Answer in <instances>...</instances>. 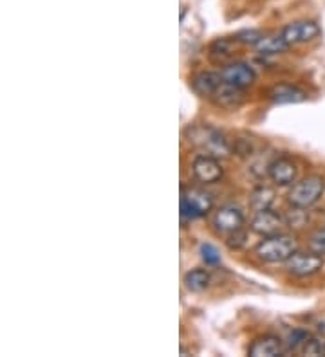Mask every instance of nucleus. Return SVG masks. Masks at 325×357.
<instances>
[{
    "mask_svg": "<svg viewBox=\"0 0 325 357\" xmlns=\"http://www.w3.org/2000/svg\"><path fill=\"white\" fill-rule=\"evenodd\" d=\"M187 134L192 146H195L203 155L224 159L230 153H233V146L230 144V141L226 139L224 135L219 130H215V128L197 125V127L188 128Z\"/></svg>",
    "mask_w": 325,
    "mask_h": 357,
    "instance_id": "nucleus-1",
    "label": "nucleus"
},
{
    "mask_svg": "<svg viewBox=\"0 0 325 357\" xmlns=\"http://www.w3.org/2000/svg\"><path fill=\"white\" fill-rule=\"evenodd\" d=\"M296 251H298V240H296V236L287 235V233L266 236L255 248L257 258L266 261V264H282V261H287L291 255H295Z\"/></svg>",
    "mask_w": 325,
    "mask_h": 357,
    "instance_id": "nucleus-2",
    "label": "nucleus"
},
{
    "mask_svg": "<svg viewBox=\"0 0 325 357\" xmlns=\"http://www.w3.org/2000/svg\"><path fill=\"white\" fill-rule=\"evenodd\" d=\"M213 197L203 188H182L181 190V218L182 222H192L203 218L212 211Z\"/></svg>",
    "mask_w": 325,
    "mask_h": 357,
    "instance_id": "nucleus-3",
    "label": "nucleus"
},
{
    "mask_svg": "<svg viewBox=\"0 0 325 357\" xmlns=\"http://www.w3.org/2000/svg\"><path fill=\"white\" fill-rule=\"evenodd\" d=\"M325 192V178L320 175H311V177L302 178L300 183L293 184L289 195V204L293 208L308 209L317 204Z\"/></svg>",
    "mask_w": 325,
    "mask_h": 357,
    "instance_id": "nucleus-4",
    "label": "nucleus"
},
{
    "mask_svg": "<svg viewBox=\"0 0 325 357\" xmlns=\"http://www.w3.org/2000/svg\"><path fill=\"white\" fill-rule=\"evenodd\" d=\"M322 267H324V257L312 253V251L311 253H300V251H296L286 261L287 273L293 276H298V278H308V276L317 275Z\"/></svg>",
    "mask_w": 325,
    "mask_h": 357,
    "instance_id": "nucleus-5",
    "label": "nucleus"
},
{
    "mask_svg": "<svg viewBox=\"0 0 325 357\" xmlns=\"http://www.w3.org/2000/svg\"><path fill=\"white\" fill-rule=\"evenodd\" d=\"M287 226V220L282 217L277 211H271V209H264V211H259L255 213L252 220V231L260 236H271L278 235L284 231V227Z\"/></svg>",
    "mask_w": 325,
    "mask_h": 357,
    "instance_id": "nucleus-6",
    "label": "nucleus"
},
{
    "mask_svg": "<svg viewBox=\"0 0 325 357\" xmlns=\"http://www.w3.org/2000/svg\"><path fill=\"white\" fill-rule=\"evenodd\" d=\"M213 226H215L217 233L226 236L231 235L235 231L243 229L244 213L233 204L222 206L215 213V217H213Z\"/></svg>",
    "mask_w": 325,
    "mask_h": 357,
    "instance_id": "nucleus-7",
    "label": "nucleus"
},
{
    "mask_svg": "<svg viewBox=\"0 0 325 357\" xmlns=\"http://www.w3.org/2000/svg\"><path fill=\"white\" fill-rule=\"evenodd\" d=\"M192 172H194V177L203 184H213L217 181H221L222 177V166L219 162V159L210 155H197L194 159V165H192Z\"/></svg>",
    "mask_w": 325,
    "mask_h": 357,
    "instance_id": "nucleus-8",
    "label": "nucleus"
},
{
    "mask_svg": "<svg viewBox=\"0 0 325 357\" xmlns=\"http://www.w3.org/2000/svg\"><path fill=\"white\" fill-rule=\"evenodd\" d=\"M298 168L296 162L287 155L273 157V161L269 165V178L278 186H289L296 181Z\"/></svg>",
    "mask_w": 325,
    "mask_h": 357,
    "instance_id": "nucleus-9",
    "label": "nucleus"
},
{
    "mask_svg": "<svg viewBox=\"0 0 325 357\" xmlns=\"http://www.w3.org/2000/svg\"><path fill=\"white\" fill-rule=\"evenodd\" d=\"M221 76L226 83H231L235 87L247 89L255 83V70L244 63V61H233V63H226L221 70Z\"/></svg>",
    "mask_w": 325,
    "mask_h": 357,
    "instance_id": "nucleus-10",
    "label": "nucleus"
},
{
    "mask_svg": "<svg viewBox=\"0 0 325 357\" xmlns=\"http://www.w3.org/2000/svg\"><path fill=\"white\" fill-rule=\"evenodd\" d=\"M280 35L291 47V45L305 44V42H311V40L317 38L320 35V27H318V24L309 22V20L308 22H293L284 27Z\"/></svg>",
    "mask_w": 325,
    "mask_h": 357,
    "instance_id": "nucleus-11",
    "label": "nucleus"
},
{
    "mask_svg": "<svg viewBox=\"0 0 325 357\" xmlns=\"http://www.w3.org/2000/svg\"><path fill=\"white\" fill-rule=\"evenodd\" d=\"M212 100L215 101L219 107H222V109L233 110V109H238V107L244 103L246 94H244V89L235 87V85H231V83L222 82L221 87L217 89V92L212 96Z\"/></svg>",
    "mask_w": 325,
    "mask_h": 357,
    "instance_id": "nucleus-12",
    "label": "nucleus"
},
{
    "mask_svg": "<svg viewBox=\"0 0 325 357\" xmlns=\"http://www.w3.org/2000/svg\"><path fill=\"white\" fill-rule=\"evenodd\" d=\"M284 352V341L277 335H262L252 343L247 354L252 357H275Z\"/></svg>",
    "mask_w": 325,
    "mask_h": 357,
    "instance_id": "nucleus-13",
    "label": "nucleus"
},
{
    "mask_svg": "<svg viewBox=\"0 0 325 357\" xmlns=\"http://www.w3.org/2000/svg\"><path fill=\"white\" fill-rule=\"evenodd\" d=\"M224 82L221 73H213V70H201L192 78V89H194L199 96L212 98L217 92V89L221 87V83Z\"/></svg>",
    "mask_w": 325,
    "mask_h": 357,
    "instance_id": "nucleus-14",
    "label": "nucleus"
},
{
    "mask_svg": "<svg viewBox=\"0 0 325 357\" xmlns=\"http://www.w3.org/2000/svg\"><path fill=\"white\" fill-rule=\"evenodd\" d=\"M269 100L277 105H287V103H302L308 100V92L302 89L289 85V83H278L269 91Z\"/></svg>",
    "mask_w": 325,
    "mask_h": 357,
    "instance_id": "nucleus-15",
    "label": "nucleus"
},
{
    "mask_svg": "<svg viewBox=\"0 0 325 357\" xmlns=\"http://www.w3.org/2000/svg\"><path fill=\"white\" fill-rule=\"evenodd\" d=\"M275 190L273 188L266 186V184H260V186L253 188V192L250 193V208L259 213V211H264V209L271 208V204L275 202Z\"/></svg>",
    "mask_w": 325,
    "mask_h": 357,
    "instance_id": "nucleus-16",
    "label": "nucleus"
},
{
    "mask_svg": "<svg viewBox=\"0 0 325 357\" xmlns=\"http://www.w3.org/2000/svg\"><path fill=\"white\" fill-rule=\"evenodd\" d=\"M233 45H235V38H219L215 40L210 47V60L215 61V63H222L226 66L228 61L231 60L233 56Z\"/></svg>",
    "mask_w": 325,
    "mask_h": 357,
    "instance_id": "nucleus-17",
    "label": "nucleus"
},
{
    "mask_svg": "<svg viewBox=\"0 0 325 357\" xmlns=\"http://www.w3.org/2000/svg\"><path fill=\"white\" fill-rule=\"evenodd\" d=\"M212 283V276L206 269H192L185 275V287L190 292H204Z\"/></svg>",
    "mask_w": 325,
    "mask_h": 357,
    "instance_id": "nucleus-18",
    "label": "nucleus"
},
{
    "mask_svg": "<svg viewBox=\"0 0 325 357\" xmlns=\"http://www.w3.org/2000/svg\"><path fill=\"white\" fill-rule=\"evenodd\" d=\"M289 45L286 44V40L282 38V35H271V36H264V38L260 40L259 44L255 45L257 51L260 54H280V52L287 51Z\"/></svg>",
    "mask_w": 325,
    "mask_h": 357,
    "instance_id": "nucleus-19",
    "label": "nucleus"
},
{
    "mask_svg": "<svg viewBox=\"0 0 325 357\" xmlns=\"http://www.w3.org/2000/svg\"><path fill=\"white\" fill-rule=\"evenodd\" d=\"M302 354L309 357L325 356V335H309V340L302 347Z\"/></svg>",
    "mask_w": 325,
    "mask_h": 357,
    "instance_id": "nucleus-20",
    "label": "nucleus"
},
{
    "mask_svg": "<svg viewBox=\"0 0 325 357\" xmlns=\"http://www.w3.org/2000/svg\"><path fill=\"white\" fill-rule=\"evenodd\" d=\"M309 340V334L305 331H302V328H296V331H293L289 334V337H287L286 341V350H298L302 349L303 344H305V341Z\"/></svg>",
    "mask_w": 325,
    "mask_h": 357,
    "instance_id": "nucleus-21",
    "label": "nucleus"
},
{
    "mask_svg": "<svg viewBox=\"0 0 325 357\" xmlns=\"http://www.w3.org/2000/svg\"><path fill=\"white\" fill-rule=\"evenodd\" d=\"M201 258H203L206 266H219L221 264V255H219L215 245L212 244L201 245Z\"/></svg>",
    "mask_w": 325,
    "mask_h": 357,
    "instance_id": "nucleus-22",
    "label": "nucleus"
},
{
    "mask_svg": "<svg viewBox=\"0 0 325 357\" xmlns=\"http://www.w3.org/2000/svg\"><path fill=\"white\" fill-rule=\"evenodd\" d=\"M309 249H311L312 253L322 255V257H324L325 255V227H322V229H318L312 233L311 238H309Z\"/></svg>",
    "mask_w": 325,
    "mask_h": 357,
    "instance_id": "nucleus-23",
    "label": "nucleus"
},
{
    "mask_svg": "<svg viewBox=\"0 0 325 357\" xmlns=\"http://www.w3.org/2000/svg\"><path fill=\"white\" fill-rule=\"evenodd\" d=\"M262 38H264V35L257 29L240 31V33L235 35V42H238V44H246V45H257Z\"/></svg>",
    "mask_w": 325,
    "mask_h": 357,
    "instance_id": "nucleus-24",
    "label": "nucleus"
},
{
    "mask_svg": "<svg viewBox=\"0 0 325 357\" xmlns=\"http://www.w3.org/2000/svg\"><path fill=\"white\" fill-rule=\"evenodd\" d=\"M247 242V235L246 231L238 229L231 235H228V240H226V245L231 249V251H238V249H243Z\"/></svg>",
    "mask_w": 325,
    "mask_h": 357,
    "instance_id": "nucleus-25",
    "label": "nucleus"
}]
</instances>
